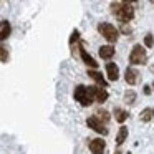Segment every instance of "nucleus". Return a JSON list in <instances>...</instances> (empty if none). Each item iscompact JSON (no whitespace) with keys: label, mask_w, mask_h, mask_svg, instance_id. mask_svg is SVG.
<instances>
[{"label":"nucleus","mask_w":154,"mask_h":154,"mask_svg":"<svg viewBox=\"0 0 154 154\" xmlns=\"http://www.w3.org/2000/svg\"><path fill=\"white\" fill-rule=\"evenodd\" d=\"M113 114H114V119H116L118 123H121V126H123V123L128 119V116H129V114H128V111L123 109V108H114Z\"/></svg>","instance_id":"4468645a"},{"label":"nucleus","mask_w":154,"mask_h":154,"mask_svg":"<svg viewBox=\"0 0 154 154\" xmlns=\"http://www.w3.org/2000/svg\"><path fill=\"white\" fill-rule=\"evenodd\" d=\"M144 45H146V48H152L154 47V38L151 33H147L146 37H144Z\"/></svg>","instance_id":"aec40b11"},{"label":"nucleus","mask_w":154,"mask_h":154,"mask_svg":"<svg viewBox=\"0 0 154 154\" xmlns=\"http://www.w3.org/2000/svg\"><path fill=\"white\" fill-rule=\"evenodd\" d=\"M126 137H128V128L126 126H119V131H118V134H116V144L121 146V144L126 141Z\"/></svg>","instance_id":"2eb2a0df"},{"label":"nucleus","mask_w":154,"mask_h":154,"mask_svg":"<svg viewBox=\"0 0 154 154\" xmlns=\"http://www.w3.org/2000/svg\"><path fill=\"white\" fill-rule=\"evenodd\" d=\"M86 124H88V128H91V129H93L94 133L101 134V136H106V134H108V128H106V124H104L103 121H100L96 116H90V118L86 119Z\"/></svg>","instance_id":"39448f33"},{"label":"nucleus","mask_w":154,"mask_h":154,"mask_svg":"<svg viewBox=\"0 0 154 154\" xmlns=\"http://www.w3.org/2000/svg\"><path fill=\"white\" fill-rule=\"evenodd\" d=\"M93 90H94V100H96L98 103H104V101L108 100V91L104 90V88L93 86Z\"/></svg>","instance_id":"ddd939ff"},{"label":"nucleus","mask_w":154,"mask_h":154,"mask_svg":"<svg viewBox=\"0 0 154 154\" xmlns=\"http://www.w3.org/2000/svg\"><path fill=\"white\" fill-rule=\"evenodd\" d=\"M121 32H123V33H131V28L126 27V25H123V27H121Z\"/></svg>","instance_id":"5701e85b"},{"label":"nucleus","mask_w":154,"mask_h":154,"mask_svg":"<svg viewBox=\"0 0 154 154\" xmlns=\"http://www.w3.org/2000/svg\"><path fill=\"white\" fill-rule=\"evenodd\" d=\"M134 101H136V93H134L133 90H128L126 93H124V103H128V104H133Z\"/></svg>","instance_id":"a211bd4d"},{"label":"nucleus","mask_w":154,"mask_h":154,"mask_svg":"<svg viewBox=\"0 0 154 154\" xmlns=\"http://www.w3.org/2000/svg\"><path fill=\"white\" fill-rule=\"evenodd\" d=\"M152 90H154V81H152Z\"/></svg>","instance_id":"393cba45"},{"label":"nucleus","mask_w":154,"mask_h":154,"mask_svg":"<svg viewBox=\"0 0 154 154\" xmlns=\"http://www.w3.org/2000/svg\"><path fill=\"white\" fill-rule=\"evenodd\" d=\"M129 63L131 65H146L147 63L146 48H143L141 45H134L129 53Z\"/></svg>","instance_id":"20e7f679"},{"label":"nucleus","mask_w":154,"mask_h":154,"mask_svg":"<svg viewBox=\"0 0 154 154\" xmlns=\"http://www.w3.org/2000/svg\"><path fill=\"white\" fill-rule=\"evenodd\" d=\"M124 80H126L128 85H136L137 80H139L137 70H134V68H126V71H124Z\"/></svg>","instance_id":"6e6552de"},{"label":"nucleus","mask_w":154,"mask_h":154,"mask_svg":"<svg viewBox=\"0 0 154 154\" xmlns=\"http://www.w3.org/2000/svg\"><path fill=\"white\" fill-rule=\"evenodd\" d=\"M113 154H123V152H121V151H119V149H118V151H114V152H113Z\"/></svg>","instance_id":"b1692460"},{"label":"nucleus","mask_w":154,"mask_h":154,"mask_svg":"<svg viewBox=\"0 0 154 154\" xmlns=\"http://www.w3.org/2000/svg\"><path fill=\"white\" fill-rule=\"evenodd\" d=\"M0 53H2V63H7L8 61V51H7V47H5V45L0 47Z\"/></svg>","instance_id":"412c9836"},{"label":"nucleus","mask_w":154,"mask_h":154,"mask_svg":"<svg viewBox=\"0 0 154 154\" xmlns=\"http://www.w3.org/2000/svg\"><path fill=\"white\" fill-rule=\"evenodd\" d=\"M73 96L81 106H91L94 103V90L93 86H85V85H78L75 86V91H73Z\"/></svg>","instance_id":"f03ea898"},{"label":"nucleus","mask_w":154,"mask_h":154,"mask_svg":"<svg viewBox=\"0 0 154 154\" xmlns=\"http://www.w3.org/2000/svg\"><path fill=\"white\" fill-rule=\"evenodd\" d=\"M94 116H96L100 121H103L104 124H108V121H109V113L104 111V109H98L96 113H94Z\"/></svg>","instance_id":"f3484780"},{"label":"nucleus","mask_w":154,"mask_h":154,"mask_svg":"<svg viewBox=\"0 0 154 154\" xmlns=\"http://www.w3.org/2000/svg\"><path fill=\"white\" fill-rule=\"evenodd\" d=\"M154 118V113H152V108H144L143 111H141L139 114V119L143 121V123H149L151 119Z\"/></svg>","instance_id":"dca6fc26"},{"label":"nucleus","mask_w":154,"mask_h":154,"mask_svg":"<svg viewBox=\"0 0 154 154\" xmlns=\"http://www.w3.org/2000/svg\"><path fill=\"white\" fill-rule=\"evenodd\" d=\"M88 76H90L91 80L96 81L98 86H101V88H106V86H108V83H106V80L103 78V75L98 73L96 70H88Z\"/></svg>","instance_id":"9b49d317"},{"label":"nucleus","mask_w":154,"mask_h":154,"mask_svg":"<svg viewBox=\"0 0 154 154\" xmlns=\"http://www.w3.org/2000/svg\"><path fill=\"white\" fill-rule=\"evenodd\" d=\"M78 48H80V57H81V60H83V61H85V63H86L90 68L96 70V68H98V61H94V58H93V57H91V55L86 51V48H85V42H83V40L80 42Z\"/></svg>","instance_id":"423d86ee"},{"label":"nucleus","mask_w":154,"mask_h":154,"mask_svg":"<svg viewBox=\"0 0 154 154\" xmlns=\"http://www.w3.org/2000/svg\"><path fill=\"white\" fill-rule=\"evenodd\" d=\"M114 53H116V50H114V47H111V45H103V47L100 48V57L103 58V60H111V58L114 57Z\"/></svg>","instance_id":"f8f14e48"},{"label":"nucleus","mask_w":154,"mask_h":154,"mask_svg":"<svg viewBox=\"0 0 154 154\" xmlns=\"http://www.w3.org/2000/svg\"><path fill=\"white\" fill-rule=\"evenodd\" d=\"M106 75L109 81H116L119 78V68H118L116 63H108L106 65Z\"/></svg>","instance_id":"1a4fd4ad"},{"label":"nucleus","mask_w":154,"mask_h":154,"mask_svg":"<svg viewBox=\"0 0 154 154\" xmlns=\"http://www.w3.org/2000/svg\"><path fill=\"white\" fill-rule=\"evenodd\" d=\"M80 42H81L80 32L73 30V33H71V37H70V47H73V43H80Z\"/></svg>","instance_id":"6ab92c4d"},{"label":"nucleus","mask_w":154,"mask_h":154,"mask_svg":"<svg viewBox=\"0 0 154 154\" xmlns=\"http://www.w3.org/2000/svg\"><path fill=\"white\" fill-rule=\"evenodd\" d=\"M12 33V25L8 23V20H2L0 22V40L5 42Z\"/></svg>","instance_id":"9d476101"},{"label":"nucleus","mask_w":154,"mask_h":154,"mask_svg":"<svg viewBox=\"0 0 154 154\" xmlns=\"http://www.w3.org/2000/svg\"><path fill=\"white\" fill-rule=\"evenodd\" d=\"M152 113H154V108H152Z\"/></svg>","instance_id":"a878e982"},{"label":"nucleus","mask_w":154,"mask_h":154,"mask_svg":"<svg viewBox=\"0 0 154 154\" xmlns=\"http://www.w3.org/2000/svg\"><path fill=\"white\" fill-rule=\"evenodd\" d=\"M152 93V86H149V85H144V94H151Z\"/></svg>","instance_id":"4be33fe9"},{"label":"nucleus","mask_w":154,"mask_h":154,"mask_svg":"<svg viewBox=\"0 0 154 154\" xmlns=\"http://www.w3.org/2000/svg\"><path fill=\"white\" fill-rule=\"evenodd\" d=\"M98 32H100L104 37V40L109 42V43H114V42L118 40V37H119V30H118L113 23H108V22H101V23L98 25Z\"/></svg>","instance_id":"7ed1b4c3"},{"label":"nucleus","mask_w":154,"mask_h":154,"mask_svg":"<svg viewBox=\"0 0 154 154\" xmlns=\"http://www.w3.org/2000/svg\"><path fill=\"white\" fill-rule=\"evenodd\" d=\"M88 147H90L91 154H103L104 149H106V143L101 137H96V139H90Z\"/></svg>","instance_id":"0eeeda50"},{"label":"nucleus","mask_w":154,"mask_h":154,"mask_svg":"<svg viewBox=\"0 0 154 154\" xmlns=\"http://www.w3.org/2000/svg\"><path fill=\"white\" fill-rule=\"evenodd\" d=\"M111 12L114 14V17L118 18V20L121 22L123 25H126L128 22H131L134 18V7L131 2H111Z\"/></svg>","instance_id":"f257e3e1"}]
</instances>
